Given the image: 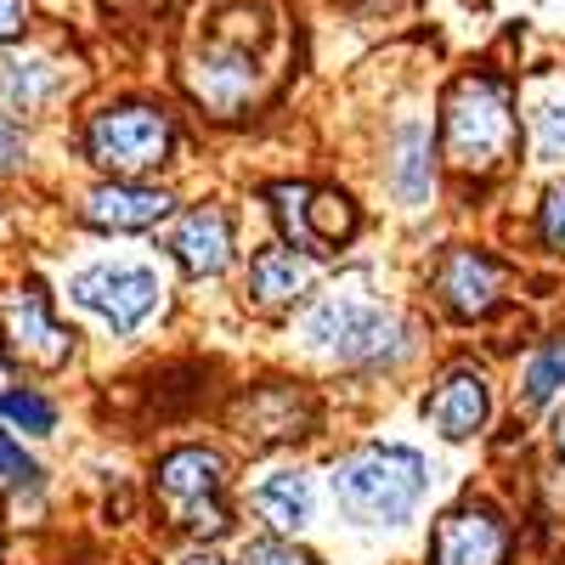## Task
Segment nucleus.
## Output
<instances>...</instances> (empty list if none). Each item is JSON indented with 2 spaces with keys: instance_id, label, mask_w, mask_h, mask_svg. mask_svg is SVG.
I'll list each match as a JSON object with an SVG mask.
<instances>
[{
  "instance_id": "nucleus-1",
  "label": "nucleus",
  "mask_w": 565,
  "mask_h": 565,
  "mask_svg": "<svg viewBox=\"0 0 565 565\" xmlns=\"http://www.w3.org/2000/svg\"><path fill=\"white\" fill-rule=\"evenodd\" d=\"M328 487L356 526H402L413 521L430 476H424V458L413 447H356L334 463Z\"/></svg>"
},
{
  "instance_id": "nucleus-2",
  "label": "nucleus",
  "mask_w": 565,
  "mask_h": 565,
  "mask_svg": "<svg viewBox=\"0 0 565 565\" xmlns=\"http://www.w3.org/2000/svg\"><path fill=\"white\" fill-rule=\"evenodd\" d=\"M514 97L509 85L492 79V74H469L452 85L447 97V125H441V141H447V159L452 170L463 175H492L509 148H514Z\"/></svg>"
},
{
  "instance_id": "nucleus-3",
  "label": "nucleus",
  "mask_w": 565,
  "mask_h": 565,
  "mask_svg": "<svg viewBox=\"0 0 565 565\" xmlns=\"http://www.w3.org/2000/svg\"><path fill=\"white\" fill-rule=\"evenodd\" d=\"M306 340L340 362H385L402 351V322L356 295H328L306 311Z\"/></svg>"
},
{
  "instance_id": "nucleus-4",
  "label": "nucleus",
  "mask_w": 565,
  "mask_h": 565,
  "mask_svg": "<svg viewBox=\"0 0 565 565\" xmlns=\"http://www.w3.org/2000/svg\"><path fill=\"white\" fill-rule=\"evenodd\" d=\"M226 463L210 452V447H181L159 463V503L164 514L193 532V537H221L226 532Z\"/></svg>"
},
{
  "instance_id": "nucleus-5",
  "label": "nucleus",
  "mask_w": 565,
  "mask_h": 565,
  "mask_svg": "<svg viewBox=\"0 0 565 565\" xmlns=\"http://www.w3.org/2000/svg\"><path fill=\"white\" fill-rule=\"evenodd\" d=\"M170 119L159 108H141V103H125V108H103L97 119L85 125V153L90 164H103L108 175H141V170H159L170 159Z\"/></svg>"
},
{
  "instance_id": "nucleus-6",
  "label": "nucleus",
  "mask_w": 565,
  "mask_h": 565,
  "mask_svg": "<svg viewBox=\"0 0 565 565\" xmlns=\"http://www.w3.org/2000/svg\"><path fill=\"white\" fill-rule=\"evenodd\" d=\"M74 306L97 311L114 334H130V328L159 306V277L148 266H130V260H103V266H85L68 282Z\"/></svg>"
},
{
  "instance_id": "nucleus-7",
  "label": "nucleus",
  "mask_w": 565,
  "mask_h": 565,
  "mask_svg": "<svg viewBox=\"0 0 565 565\" xmlns=\"http://www.w3.org/2000/svg\"><path fill=\"white\" fill-rule=\"evenodd\" d=\"M266 199H271L282 232L295 238V249H306V255H334L356 232V204L345 193H322V186H271Z\"/></svg>"
},
{
  "instance_id": "nucleus-8",
  "label": "nucleus",
  "mask_w": 565,
  "mask_h": 565,
  "mask_svg": "<svg viewBox=\"0 0 565 565\" xmlns=\"http://www.w3.org/2000/svg\"><path fill=\"white\" fill-rule=\"evenodd\" d=\"M0 334H7V351L23 362V367H40V373H52L68 362L74 351V334H63V328L52 322V311H45V295L34 289H18L7 295V306H0Z\"/></svg>"
},
{
  "instance_id": "nucleus-9",
  "label": "nucleus",
  "mask_w": 565,
  "mask_h": 565,
  "mask_svg": "<svg viewBox=\"0 0 565 565\" xmlns=\"http://www.w3.org/2000/svg\"><path fill=\"white\" fill-rule=\"evenodd\" d=\"M436 289H441V300H447L452 317L476 322V317H487V311L498 306V295H503V266H498L492 255H481V249H452V255L441 260Z\"/></svg>"
},
{
  "instance_id": "nucleus-10",
  "label": "nucleus",
  "mask_w": 565,
  "mask_h": 565,
  "mask_svg": "<svg viewBox=\"0 0 565 565\" xmlns=\"http://www.w3.org/2000/svg\"><path fill=\"white\" fill-rule=\"evenodd\" d=\"M509 532L492 509H452L436 526V565H503Z\"/></svg>"
},
{
  "instance_id": "nucleus-11",
  "label": "nucleus",
  "mask_w": 565,
  "mask_h": 565,
  "mask_svg": "<svg viewBox=\"0 0 565 565\" xmlns=\"http://www.w3.org/2000/svg\"><path fill=\"white\" fill-rule=\"evenodd\" d=\"M487 407H492V396H487V380L476 367H452L447 380L430 391V402H424V413H430V424L447 436V441H469L487 424Z\"/></svg>"
},
{
  "instance_id": "nucleus-12",
  "label": "nucleus",
  "mask_w": 565,
  "mask_h": 565,
  "mask_svg": "<svg viewBox=\"0 0 565 565\" xmlns=\"http://www.w3.org/2000/svg\"><path fill=\"white\" fill-rule=\"evenodd\" d=\"M170 193L159 186H136V181H114V186H97L85 199V221L103 226V232H148L170 215Z\"/></svg>"
},
{
  "instance_id": "nucleus-13",
  "label": "nucleus",
  "mask_w": 565,
  "mask_h": 565,
  "mask_svg": "<svg viewBox=\"0 0 565 565\" xmlns=\"http://www.w3.org/2000/svg\"><path fill=\"white\" fill-rule=\"evenodd\" d=\"M306 424H311V402L295 385H266L249 402H238V436L255 441V447L306 436Z\"/></svg>"
},
{
  "instance_id": "nucleus-14",
  "label": "nucleus",
  "mask_w": 565,
  "mask_h": 565,
  "mask_svg": "<svg viewBox=\"0 0 565 565\" xmlns=\"http://www.w3.org/2000/svg\"><path fill=\"white\" fill-rule=\"evenodd\" d=\"M186 85H193V97L210 103L215 114H238V108H249V97H255V57L215 45V52H204V57L193 63Z\"/></svg>"
},
{
  "instance_id": "nucleus-15",
  "label": "nucleus",
  "mask_w": 565,
  "mask_h": 565,
  "mask_svg": "<svg viewBox=\"0 0 565 565\" xmlns=\"http://www.w3.org/2000/svg\"><path fill=\"white\" fill-rule=\"evenodd\" d=\"M170 249H175V260L193 277H221L226 260H232V221L221 210L181 215V226L170 232Z\"/></svg>"
},
{
  "instance_id": "nucleus-16",
  "label": "nucleus",
  "mask_w": 565,
  "mask_h": 565,
  "mask_svg": "<svg viewBox=\"0 0 565 565\" xmlns=\"http://www.w3.org/2000/svg\"><path fill=\"white\" fill-rule=\"evenodd\" d=\"M255 509L277 532H306L311 526V481L300 469H277V476H266L255 487Z\"/></svg>"
},
{
  "instance_id": "nucleus-17",
  "label": "nucleus",
  "mask_w": 565,
  "mask_h": 565,
  "mask_svg": "<svg viewBox=\"0 0 565 565\" xmlns=\"http://www.w3.org/2000/svg\"><path fill=\"white\" fill-rule=\"evenodd\" d=\"M306 282H311V266L295 255V249H260L249 260V289L260 306H289L306 295Z\"/></svg>"
},
{
  "instance_id": "nucleus-18",
  "label": "nucleus",
  "mask_w": 565,
  "mask_h": 565,
  "mask_svg": "<svg viewBox=\"0 0 565 565\" xmlns=\"http://www.w3.org/2000/svg\"><path fill=\"white\" fill-rule=\"evenodd\" d=\"M391 186H396L402 204H424V199H430L436 175H430V130H424V125H402L396 159H391Z\"/></svg>"
},
{
  "instance_id": "nucleus-19",
  "label": "nucleus",
  "mask_w": 565,
  "mask_h": 565,
  "mask_svg": "<svg viewBox=\"0 0 565 565\" xmlns=\"http://www.w3.org/2000/svg\"><path fill=\"white\" fill-rule=\"evenodd\" d=\"M52 90H57V68L45 57H18V63H7V74H0V97H7L18 114H34Z\"/></svg>"
},
{
  "instance_id": "nucleus-20",
  "label": "nucleus",
  "mask_w": 565,
  "mask_h": 565,
  "mask_svg": "<svg viewBox=\"0 0 565 565\" xmlns=\"http://www.w3.org/2000/svg\"><path fill=\"white\" fill-rule=\"evenodd\" d=\"M565 385V334L559 340H548L537 356H532V367H526V407H543V402H554V391Z\"/></svg>"
},
{
  "instance_id": "nucleus-21",
  "label": "nucleus",
  "mask_w": 565,
  "mask_h": 565,
  "mask_svg": "<svg viewBox=\"0 0 565 565\" xmlns=\"http://www.w3.org/2000/svg\"><path fill=\"white\" fill-rule=\"evenodd\" d=\"M0 418H12L18 430H29V436H52L57 430L52 402L34 396V391H0Z\"/></svg>"
},
{
  "instance_id": "nucleus-22",
  "label": "nucleus",
  "mask_w": 565,
  "mask_h": 565,
  "mask_svg": "<svg viewBox=\"0 0 565 565\" xmlns=\"http://www.w3.org/2000/svg\"><path fill=\"white\" fill-rule=\"evenodd\" d=\"M40 481V463L0 430V487H34Z\"/></svg>"
},
{
  "instance_id": "nucleus-23",
  "label": "nucleus",
  "mask_w": 565,
  "mask_h": 565,
  "mask_svg": "<svg viewBox=\"0 0 565 565\" xmlns=\"http://www.w3.org/2000/svg\"><path fill=\"white\" fill-rule=\"evenodd\" d=\"M532 141H537L543 159H565V103H548L532 119Z\"/></svg>"
},
{
  "instance_id": "nucleus-24",
  "label": "nucleus",
  "mask_w": 565,
  "mask_h": 565,
  "mask_svg": "<svg viewBox=\"0 0 565 565\" xmlns=\"http://www.w3.org/2000/svg\"><path fill=\"white\" fill-rule=\"evenodd\" d=\"M238 565H317L311 554H300L295 543H282V537H260V543H249L244 548V559Z\"/></svg>"
},
{
  "instance_id": "nucleus-25",
  "label": "nucleus",
  "mask_w": 565,
  "mask_h": 565,
  "mask_svg": "<svg viewBox=\"0 0 565 565\" xmlns=\"http://www.w3.org/2000/svg\"><path fill=\"white\" fill-rule=\"evenodd\" d=\"M543 244L565 255V181L543 193Z\"/></svg>"
},
{
  "instance_id": "nucleus-26",
  "label": "nucleus",
  "mask_w": 565,
  "mask_h": 565,
  "mask_svg": "<svg viewBox=\"0 0 565 565\" xmlns=\"http://www.w3.org/2000/svg\"><path fill=\"white\" fill-rule=\"evenodd\" d=\"M23 23H29V0H0V45L18 40Z\"/></svg>"
},
{
  "instance_id": "nucleus-27",
  "label": "nucleus",
  "mask_w": 565,
  "mask_h": 565,
  "mask_svg": "<svg viewBox=\"0 0 565 565\" xmlns=\"http://www.w3.org/2000/svg\"><path fill=\"white\" fill-rule=\"evenodd\" d=\"M12 164H23V130L12 119H0V170H12Z\"/></svg>"
},
{
  "instance_id": "nucleus-28",
  "label": "nucleus",
  "mask_w": 565,
  "mask_h": 565,
  "mask_svg": "<svg viewBox=\"0 0 565 565\" xmlns=\"http://www.w3.org/2000/svg\"><path fill=\"white\" fill-rule=\"evenodd\" d=\"M175 565H226V559H215V554H210V548H193V554H181V559H175Z\"/></svg>"
},
{
  "instance_id": "nucleus-29",
  "label": "nucleus",
  "mask_w": 565,
  "mask_h": 565,
  "mask_svg": "<svg viewBox=\"0 0 565 565\" xmlns=\"http://www.w3.org/2000/svg\"><path fill=\"white\" fill-rule=\"evenodd\" d=\"M554 447H559V458H565V413L554 418Z\"/></svg>"
}]
</instances>
